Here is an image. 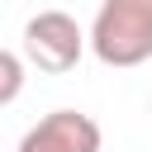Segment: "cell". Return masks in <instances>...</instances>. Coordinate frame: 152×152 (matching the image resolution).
<instances>
[{
    "label": "cell",
    "mask_w": 152,
    "mask_h": 152,
    "mask_svg": "<svg viewBox=\"0 0 152 152\" xmlns=\"http://www.w3.org/2000/svg\"><path fill=\"white\" fill-rule=\"evenodd\" d=\"M90 52L104 66H138L152 57V0H100Z\"/></svg>",
    "instance_id": "6da1fadb"
},
{
    "label": "cell",
    "mask_w": 152,
    "mask_h": 152,
    "mask_svg": "<svg viewBox=\"0 0 152 152\" xmlns=\"http://www.w3.org/2000/svg\"><path fill=\"white\" fill-rule=\"evenodd\" d=\"M86 43H90V38L81 33V24H76L66 10H38V14L24 24V57H28L38 71H48V76L71 71V66L81 62Z\"/></svg>",
    "instance_id": "7a4b0ae2"
},
{
    "label": "cell",
    "mask_w": 152,
    "mask_h": 152,
    "mask_svg": "<svg viewBox=\"0 0 152 152\" xmlns=\"http://www.w3.org/2000/svg\"><path fill=\"white\" fill-rule=\"evenodd\" d=\"M14 152H100V124L81 109H52L19 138Z\"/></svg>",
    "instance_id": "3957f363"
},
{
    "label": "cell",
    "mask_w": 152,
    "mask_h": 152,
    "mask_svg": "<svg viewBox=\"0 0 152 152\" xmlns=\"http://www.w3.org/2000/svg\"><path fill=\"white\" fill-rule=\"evenodd\" d=\"M19 86H24V57L5 48V52H0V104H14Z\"/></svg>",
    "instance_id": "277c9868"
}]
</instances>
